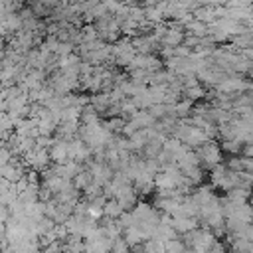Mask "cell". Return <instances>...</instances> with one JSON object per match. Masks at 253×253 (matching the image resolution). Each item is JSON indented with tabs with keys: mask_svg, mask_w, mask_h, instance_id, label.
Returning <instances> with one entry per match:
<instances>
[{
	"mask_svg": "<svg viewBox=\"0 0 253 253\" xmlns=\"http://www.w3.org/2000/svg\"><path fill=\"white\" fill-rule=\"evenodd\" d=\"M196 154H198V158H200L204 170H206V168L211 170V168L223 164V162H221L223 150H221V146H219L215 140H208L206 144H202L200 148H196Z\"/></svg>",
	"mask_w": 253,
	"mask_h": 253,
	"instance_id": "6da1fadb",
	"label": "cell"
},
{
	"mask_svg": "<svg viewBox=\"0 0 253 253\" xmlns=\"http://www.w3.org/2000/svg\"><path fill=\"white\" fill-rule=\"evenodd\" d=\"M55 138V136H53ZM49 156H51V162L53 164H65L71 160V154H69V140H59L55 138L53 146L49 148Z\"/></svg>",
	"mask_w": 253,
	"mask_h": 253,
	"instance_id": "7a4b0ae2",
	"label": "cell"
},
{
	"mask_svg": "<svg viewBox=\"0 0 253 253\" xmlns=\"http://www.w3.org/2000/svg\"><path fill=\"white\" fill-rule=\"evenodd\" d=\"M103 213H105V217H109V219H119V217L125 213V210H123V206H121L117 200H109V202L105 204V208H103Z\"/></svg>",
	"mask_w": 253,
	"mask_h": 253,
	"instance_id": "3957f363",
	"label": "cell"
},
{
	"mask_svg": "<svg viewBox=\"0 0 253 253\" xmlns=\"http://www.w3.org/2000/svg\"><path fill=\"white\" fill-rule=\"evenodd\" d=\"M186 249L188 247H186V243L180 237H176V239H172V241L166 243V253H184Z\"/></svg>",
	"mask_w": 253,
	"mask_h": 253,
	"instance_id": "277c9868",
	"label": "cell"
},
{
	"mask_svg": "<svg viewBox=\"0 0 253 253\" xmlns=\"http://www.w3.org/2000/svg\"><path fill=\"white\" fill-rule=\"evenodd\" d=\"M42 253H43V251H42Z\"/></svg>",
	"mask_w": 253,
	"mask_h": 253,
	"instance_id": "5b68a950",
	"label": "cell"
}]
</instances>
